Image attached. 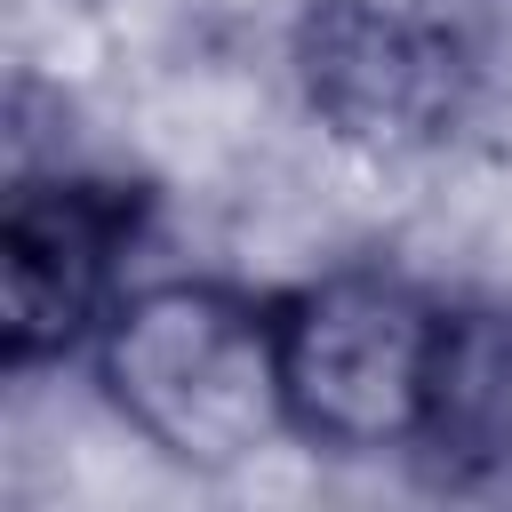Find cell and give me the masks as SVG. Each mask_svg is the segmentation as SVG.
<instances>
[{"label":"cell","instance_id":"277c9868","mask_svg":"<svg viewBox=\"0 0 512 512\" xmlns=\"http://www.w3.org/2000/svg\"><path fill=\"white\" fill-rule=\"evenodd\" d=\"M296 64L312 112L368 152H408L448 136L472 88V64L448 40V24L408 16L392 0H312Z\"/></svg>","mask_w":512,"mask_h":512},{"label":"cell","instance_id":"7a4b0ae2","mask_svg":"<svg viewBox=\"0 0 512 512\" xmlns=\"http://www.w3.org/2000/svg\"><path fill=\"white\" fill-rule=\"evenodd\" d=\"M288 432L328 456L416 448L440 384L448 304L392 272H328L272 296Z\"/></svg>","mask_w":512,"mask_h":512},{"label":"cell","instance_id":"5b68a950","mask_svg":"<svg viewBox=\"0 0 512 512\" xmlns=\"http://www.w3.org/2000/svg\"><path fill=\"white\" fill-rule=\"evenodd\" d=\"M416 456H432L448 480L512 472V312H448L440 384Z\"/></svg>","mask_w":512,"mask_h":512},{"label":"cell","instance_id":"6da1fadb","mask_svg":"<svg viewBox=\"0 0 512 512\" xmlns=\"http://www.w3.org/2000/svg\"><path fill=\"white\" fill-rule=\"evenodd\" d=\"M88 352L120 424L184 472H240L288 432L272 296H240L224 280H144L120 288Z\"/></svg>","mask_w":512,"mask_h":512},{"label":"cell","instance_id":"3957f363","mask_svg":"<svg viewBox=\"0 0 512 512\" xmlns=\"http://www.w3.org/2000/svg\"><path fill=\"white\" fill-rule=\"evenodd\" d=\"M144 224V192L96 176H24L0 216V352L8 368L64 360L120 304V256Z\"/></svg>","mask_w":512,"mask_h":512}]
</instances>
